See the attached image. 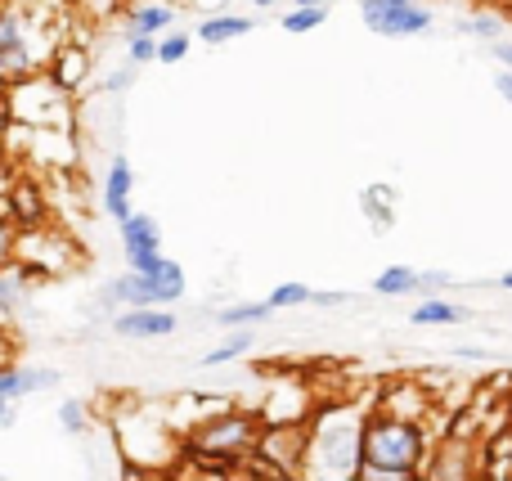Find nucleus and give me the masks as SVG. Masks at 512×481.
Returning <instances> with one entry per match:
<instances>
[{"label": "nucleus", "mask_w": 512, "mask_h": 481, "mask_svg": "<svg viewBox=\"0 0 512 481\" xmlns=\"http://www.w3.org/2000/svg\"><path fill=\"white\" fill-rule=\"evenodd\" d=\"M274 315L279 311L261 297V302H225V306H216L212 320H216V329L225 333V329H252V324H265V320H274Z\"/></svg>", "instance_id": "15"}, {"label": "nucleus", "mask_w": 512, "mask_h": 481, "mask_svg": "<svg viewBox=\"0 0 512 481\" xmlns=\"http://www.w3.org/2000/svg\"><path fill=\"white\" fill-rule=\"evenodd\" d=\"M346 302H351V293H342V288H315V297H310V306H319V311H337Z\"/></svg>", "instance_id": "27"}, {"label": "nucleus", "mask_w": 512, "mask_h": 481, "mask_svg": "<svg viewBox=\"0 0 512 481\" xmlns=\"http://www.w3.org/2000/svg\"><path fill=\"white\" fill-rule=\"evenodd\" d=\"M499 288H508V293H512V270H504V275H499Z\"/></svg>", "instance_id": "34"}, {"label": "nucleus", "mask_w": 512, "mask_h": 481, "mask_svg": "<svg viewBox=\"0 0 512 481\" xmlns=\"http://www.w3.org/2000/svg\"><path fill=\"white\" fill-rule=\"evenodd\" d=\"M99 203H104V216L113 225H122L126 216L135 212V167L122 149L108 153V167H104V185H99Z\"/></svg>", "instance_id": "8"}, {"label": "nucleus", "mask_w": 512, "mask_h": 481, "mask_svg": "<svg viewBox=\"0 0 512 481\" xmlns=\"http://www.w3.org/2000/svg\"><path fill=\"white\" fill-rule=\"evenodd\" d=\"M176 27V9L162 5V0H135L131 9L122 14V36L144 32V36H162Z\"/></svg>", "instance_id": "11"}, {"label": "nucleus", "mask_w": 512, "mask_h": 481, "mask_svg": "<svg viewBox=\"0 0 512 481\" xmlns=\"http://www.w3.org/2000/svg\"><path fill=\"white\" fill-rule=\"evenodd\" d=\"M122 50H126V59H131L135 68H149V63H158V36L131 32V36H122Z\"/></svg>", "instance_id": "23"}, {"label": "nucleus", "mask_w": 512, "mask_h": 481, "mask_svg": "<svg viewBox=\"0 0 512 481\" xmlns=\"http://www.w3.org/2000/svg\"><path fill=\"white\" fill-rule=\"evenodd\" d=\"M117 239H122V257L126 270H149L162 252V221L153 212H131L122 225H117Z\"/></svg>", "instance_id": "6"}, {"label": "nucleus", "mask_w": 512, "mask_h": 481, "mask_svg": "<svg viewBox=\"0 0 512 481\" xmlns=\"http://www.w3.org/2000/svg\"><path fill=\"white\" fill-rule=\"evenodd\" d=\"M288 5H333V0H288Z\"/></svg>", "instance_id": "35"}, {"label": "nucleus", "mask_w": 512, "mask_h": 481, "mask_svg": "<svg viewBox=\"0 0 512 481\" xmlns=\"http://www.w3.org/2000/svg\"><path fill=\"white\" fill-rule=\"evenodd\" d=\"M355 9L382 41H418L436 27V9L427 0H355Z\"/></svg>", "instance_id": "4"}, {"label": "nucleus", "mask_w": 512, "mask_h": 481, "mask_svg": "<svg viewBox=\"0 0 512 481\" xmlns=\"http://www.w3.org/2000/svg\"><path fill=\"white\" fill-rule=\"evenodd\" d=\"M54 419H59L63 437H86L90 432V405L81 401V396H63L59 410H54Z\"/></svg>", "instance_id": "19"}, {"label": "nucleus", "mask_w": 512, "mask_h": 481, "mask_svg": "<svg viewBox=\"0 0 512 481\" xmlns=\"http://www.w3.org/2000/svg\"><path fill=\"white\" fill-rule=\"evenodd\" d=\"M468 320V306L450 302V297H418L414 306H409V324H418V329H445V324H463Z\"/></svg>", "instance_id": "13"}, {"label": "nucleus", "mask_w": 512, "mask_h": 481, "mask_svg": "<svg viewBox=\"0 0 512 481\" xmlns=\"http://www.w3.org/2000/svg\"><path fill=\"white\" fill-rule=\"evenodd\" d=\"M418 275L423 270H414V266H387L373 275L369 293L373 297H418Z\"/></svg>", "instance_id": "17"}, {"label": "nucleus", "mask_w": 512, "mask_h": 481, "mask_svg": "<svg viewBox=\"0 0 512 481\" xmlns=\"http://www.w3.org/2000/svg\"><path fill=\"white\" fill-rule=\"evenodd\" d=\"M36 68V50L18 9H0V77L23 81Z\"/></svg>", "instance_id": "7"}, {"label": "nucleus", "mask_w": 512, "mask_h": 481, "mask_svg": "<svg viewBox=\"0 0 512 481\" xmlns=\"http://www.w3.org/2000/svg\"><path fill=\"white\" fill-rule=\"evenodd\" d=\"M454 32L468 36V41H477L481 50H486L490 41H499V36H508V18L499 14V9H468V14L454 18Z\"/></svg>", "instance_id": "14"}, {"label": "nucleus", "mask_w": 512, "mask_h": 481, "mask_svg": "<svg viewBox=\"0 0 512 481\" xmlns=\"http://www.w3.org/2000/svg\"><path fill=\"white\" fill-rule=\"evenodd\" d=\"M328 14H333V5H288L279 14V27L288 36H306V32H319L328 23Z\"/></svg>", "instance_id": "18"}, {"label": "nucleus", "mask_w": 512, "mask_h": 481, "mask_svg": "<svg viewBox=\"0 0 512 481\" xmlns=\"http://www.w3.org/2000/svg\"><path fill=\"white\" fill-rule=\"evenodd\" d=\"M310 297H315L310 284H301V279H283V284H274L270 293H265V302H270L274 311H301V306H310Z\"/></svg>", "instance_id": "21"}, {"label": "nucleus", "mask_w": 512, "mask_h": 481, "mask_svg": "<svg viewBox=\"0 0 512 481\" xmlns=\"http://www.w3.org/2000/svg\"><path fill=\"white\" fill-rule=\"evenodd\" d=\"M194 41H198V36H189V32H162L158 36V63H162V68L185 63L189 50H194Z\"/></svg>", "instance_id": "22"}, {"label": "nucleus", "mask_w": 512, "mask_h": 481, "mask_svg": "<svg viewBox=\"0 0 512 481\" xmlns=\"http://www.w3.org/2000/svg\"><path fill=\"white\" fill-rule=\"evenodd\" d=\"M427 459H432V428H427V419L387 410V405L364 414L360 481H418L427 477Z\"/></svg>", "instance_id": "1"}, {"label": "nucleus", "mask_w": 512, "mask_h": 481, "mask_svg": "<svg viewBox=\"0 0 512 481\" xmlns=\"http://www.w3.org/2000/svg\"><path fill=\"white\" fill-rule=\"evenodd\" d=\"M32 293V279L23 270H0V315H18Z\"/></svg>", "instance_id": "20"}, {"label": "nucleus", "mask_w": 512, "mask_h": 481, "mask_svg": "<svg viewBox=\"0 0 512 481\" xmlns=\"http://www.w3.org/2000/svg\"><path fill=\"white\" fill-rule=\"evenodd\" d=\"M450 356H459V360H486V351H481V347H450Z\"/></svg>", "instance_id": "31"}, {"label": "nucleus", "mask_w": 512, "mask_h": 481, "mask_svg": "<svg viewBox=\"0 0 512 481\" xmlns=\"http://www.w3.org/2000/svg\"><path fill=\"white\" fill-rule=\"evenodd\" d=\"M252 347H256V333L252 329H225V338L216 342L212 351H203V360H198V365H203V369H225V365H234V360L252 356Z\"/></svg>", "instance_id": "16"}, {"label": "nucleus", "mask_w": 512, "mask_h": 481, "mask_svg": "<svg viewBox=\"0 0 512 481\" xmlns=\"http://www.w3.org/2000/svg\"><path fill=\"white\" fill-rule=\"evenodd\" d=\"M252 27H256L252 14H234V9H221V14H207L203 23L194 27V36H198L203 45H230V41H239V36H252Z\"/></svg>", "instance_id": "12"}, {"label": "nucleus", "mask_w": 512, "mask_h": 481, "mask_svg": "<svg viewBox=\"0 0 512 481\" xmlns=\"http://www.w3.org/2000/svg\"><path fill=\"white\" fill-rule=\"evenodd\" d=\"M14 405L18 401H5V396H0V428H9V423H14Z\"/></svg>", "instance_id": "32"}, {"label": "nucleus", "mask_w": 512, "mask_h": 481, "mask_svg": "<svg viewBox=\"0 0 512 481\" xmlns=\"http://www.w3.org/2000/svg\"><path fill=\"white\" fill-rule=\"evenodd\" d=\"M135 77H140V72H135V63L126 59V63H117L113 72H104V81H99V86H104V95H126V90L135 86Z\"/></svg>", "instance_id": "24"}, {"label": "nucleus", "mask_w": 512, "mask_h": 481, "mask_svg": "<svg viewBox=\"0 0 512 481\" xmlns=\"http://www.w3.org/2000/svg\"><path fill=\"white\" fill-rule=\"evenodd\" d=\"M256 14H270V9H279V0H252Z\"/></svg>", "instance_id": "33"}, {"label": "nucleus", "mask_w": 512, "mask_h": 481, "mask_svg": "<svg viewBox=\"0 0 512 481\" xmlns=\"http://www.w3.org/2000/svg\"><path fill=\"white\" fill-rule=\"evenodd\" d=\"M108 333L122 342H162L180 333L176 306H122L108 315Z\"/></svg>", "instance_id": "5"}, {"label": "nucleus", "mask_w": 512, "mask_h": 481, "mask_svg": "<svg viewBox=\"0 0 512 481\" xmlns=\"http://www.w3.org/2000/svg\"><path fill=\"white\" fill-rule=\"evenodd\" d=\"M360 464H364V405L333 401L310 414L301 477L360 481Z\"/></svg>", "instance_id": "2"}, {"label": "nucleus", "mask_w": 512, "mask_h": 481, "mask_svg": "<svg viewBox=\"0 0 512 481\" xmlns=\"http://www.w3.org/2000/svg\"><path fill=\"white\" fill-rule=\"evenodd\" d=\"M86 72H90V59H86V54H72V50H68V68L59 72V86H81V81H86Z\"/></svg>", "instance_id": "26"}, {"label": "nucleus", "mask_w": 512, "mask_h": 481, "mask_svg": "<svg viewBox=\"0 0 512 481\" xmlns=\"http://www.w3.org/2000/svg\"><path fill=\"white\" fill-rule=\"evenodd\" d=\"M490 86H495V95L512 108V68H499V63H495V72H490Z\"/></svg>", "instance_id": "28"}, {"label": "nucleus", "mask_w": 512, "mask_h": 481, "mask_svg": "<svg viewBox=\"0 0 512 481\" xmlns=\"http://www.w3.org/2000/svg\"><path fill=\"white\" fill-rule=\"evenodd\" d=\"M486 54L499 63V68H512V32H508V36H499V41H490V45H486Z\"/></svg>", "instance_id": "29"}, {"label": "nucleus", "mask_w": 512, "mask_h": 481, "mask_svg": "<svg viewBox=\"0 0 512 481\" xmlns=\"http://www.w3.org/2000/svg\"><path fill=\"white\" fill-rule=\"evenodd\" d=\"M63 383L59 369L45 365H0V396L5 401H27L36 392H54Z\"/></svg>", "instance_id": "9"}, {"label": "nucleus", "mask_w": 512, "mask_h": 481, "mask_svg": "<svg viewBox=\"0 0 512 481\" xmlns=\"http://www.w3.org/2000/svg\"><path fill=\"white\" fill-rule=\"evenodd\" d=\"M360 212L373 225V234H391L400 221V189L391 180H369L360 189Z\"/></svg>", "instance_id": "10"}, {"label": "nucleus", "mask_w": 512, "mask_h": 481, "mask_svg": "<svg viewBox=\"0 0 512 481\" xmlns=\"http://www.w3.org/2000/svg\"><path fill=\"white\" fill-rule=\"evenodd\" d=\"M9 252H14V230H9V221H0V266L9 261Z\"/></svg>", "instance_id": "30"}, {"label": "nucleus", "mask_w": 512, "mask_h": 481, "mask_svg": "<svg viewBox=\"0 0 512 481\" xmlns=\"http://www.w3.org/2000/svg\"><path fill=\"white\" fill-rule=\"evenodd\" d=\"M265 432L261 410H239V405H225L212 419L194 423L185 432V459L198 468H212V473H225V468L252 459L256 441Z\"/></svg>", "instance_id": "3"}, {"label": "nucleus", "mask_w": 512, "mask_h": 481, "mask_svg": "<svg viewBox=\"0 0 512 481\" xmlns=\"http://www.w3.org/2000/svg\"><path fill=\"white\" fill-rule=\"evenodd\" d=\"M450 284H454L450 270H423V275H418V297H436V293H445Z\"/></svg>", "instance_id": "25"}]
</instances>
